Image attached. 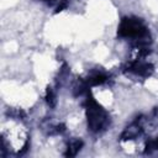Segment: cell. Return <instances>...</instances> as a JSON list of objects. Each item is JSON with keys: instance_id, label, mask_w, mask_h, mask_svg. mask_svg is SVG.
<instances>
[{"instance_id": "cell-1", "label": "cell", "mask_w": 158, "mask_h": 158, "mask_svg": "<svg viewBox=\"0 0 158 158\" xmlns=\"http://www.w3.org/2000/svg\"><path fill=\"white\" fill-rule=\"evenodd\" d=\"M86 104L88 128L94 133H101L107 130L110 126L109 114L93 100H88Z\"/></svg>"}, {"instance_id": "cell-2", "label": "cell", "mask_w": 158, "mask_h": 158, "mask_svg": "<svg viewBox=\"0 0 158 158\" xmlns=\"http://www.w3.org/2000/svg\"><path fill=\"white\" fill-rule=\"evenodd\" d=\"M118 35L123 38H130L135 41H139V44H143L142 40H146L147 28L138 19L126 17L120 22Z\"/></svg>"}]
</instances>
